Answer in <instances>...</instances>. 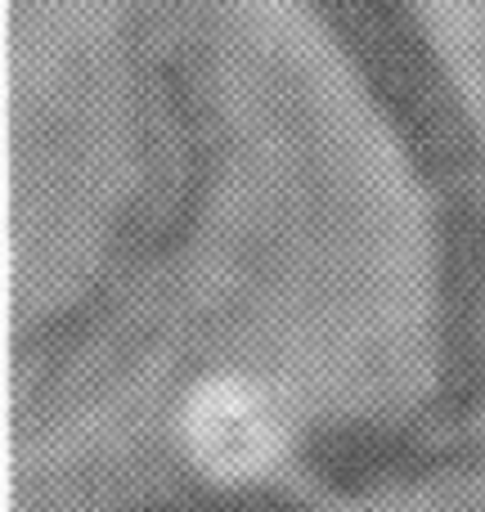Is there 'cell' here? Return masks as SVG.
<instances>
[{
  "label": "cell",
  "mask_w": 485,
  "mask_h": 512,
  "mask_svg": "<svg viewBox=\"0 0 485 512\" xmlns=\"http://www.w3.org/2000/svg\"><path fill=\"white\" fill-rule=\"evenodd\" d=\"M158 512H301V508L279 504V499H194V504H171Z\"/></svg>",
  "instance_id": "6da1fadb"
}]
</instances>
